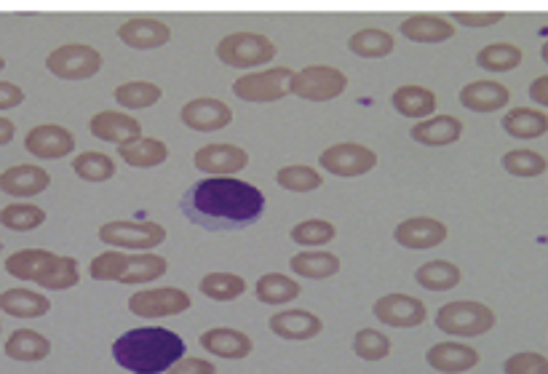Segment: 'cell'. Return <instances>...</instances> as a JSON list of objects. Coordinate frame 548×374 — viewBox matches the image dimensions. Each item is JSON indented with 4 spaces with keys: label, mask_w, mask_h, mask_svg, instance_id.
Returning a JSON list of instances; mask_svg holds the SVG:
<instances>
[{
    "label": "cell",
    "mask_w": 548,
    "mask_h": 374,
    "mask_svg": "<svg viewBox=\"0 0 548 374\" xmlns=\"http://www.w3.org/2000/svg\"><path fill=\"white\" fill-rule=\"evenodd\" d=\"M182 214L206 230H238L260 220L265 196L244 179L206 177L180 201Z\"/></svg>",
    "instance_id": "obj_1"
},
{
    "label": "cell",
    "mask_w": 548,
    "mask_h": 374,
    "mask_svg": "<svg viewBox=\"0 0 548 374\" xmlns=\"http://www.w3.org/2000/svg\"><path fill=\"white\" fill-rule=\"evenodd\" d=\"M113 356L126 372L161 374L185 356V342L164 326H140L113 342Z\"/></svg>",
    "instance_id": "obj_2"
},
{
    "label": "cell",
    "mask_w": 548,
    "mask_h": 374,
    "mask_svg": "<svg viewBox=\"0 0 548 374\" xmlns=\"http://www.w3.org/2000/svg\"><path fill=\"white\" fill-rule=\"evenodd\" d=\"M169 270V262L161 254L153 252H118V249H110V252H102L99 257H94L89 265V273L94 281H118V284L137 286V284H150V281H158Z\"/></svg>",
    "instance_id": "obj_3"
},
{
    "label": "cell",
    "mask_w": 548,
    "mask_h": 374,
    "mask_svg": "<svg viewBox=\"0 0 548 374\" xmlns=\"http://www.w3.org/2000/svg\"><path fill=\"white\" fill-rule=\"evenodd\" d=\"M436 326L452 337H482L495 326V313L474 300L447 302L436 313Z\"/></svg>",
    "instance_id": "obj_4"
},
{
    "label": "cell",
    "mask_w": 548,
    "mask_h": 374,
    "mask_svg": "<svg viewBox=\"0 0 548 374\" xmlns=\"http://www.w3.org/2000/svg\"><path fill=\"white\" fill-rule=\"evenodd\" d=\"M217 57L222 65L252 70V67L268 65L270 59L276 57V43L260 33H233L217 43Z\"/></svg>",
    "instance_id": "obj_5"
},
{
    "label": "cell",
    "mask_w": 548,
    "mask_h": 374,
    "mask_svg": "<svg viewBox=\"0 0 548 374\" xmlns=\"http://www.w3.org/2000/svg\"><path fill=\"white\" fill-rule=\"evenodd\" d=\"M99 241L113 249H134V252H148L166 241V228L158 222H131L113 220L99 228Z\"/></svg>",
    "instance_id": "obj_6"
},
{
    "label": "cell",
    "mask_w": 548,
    "mask_h": 374,
    "mask_svg": "<svg viewBox=\"0 0 548 374\" xmlns=\"http://www.w3.org/2000/svg\"><path fill=\"white\" fill-rule=\"evenodd\" d=\"M46 67L62 81H89L102 70V54L86 43H65L46 57Z\"/></svg>",
    "instance_id": "obj_7"
},
{
    "label": "cell",
    "mask_w": 548,
    "mask_h": 374,
    "mask_svg": "<svg viewBox=\"0 0 548 374\" xmlns=\"http://www.w3.org/2000/svg\"><path fill=\"white\" fill-rule=\"evenodd\" d=\"M348 89V78L343 70L329 65H308L292 78V94L308 102H329Z\"/></svg>",
    "instance_id": "obj_8"
},
{
    "label": "cell",
    "mask_w": 548,
    "mask_h": 374,
    "mask_svg": "<svg viewBox=\"0 0 548 374\" xmlns=\"http://www.w3.org/2000/svg\"><path fill=\"white\" fill-rule=\"evenodd\" d=\"M295 73L289 67H270L260 73H249L233 83V94L244 102H279L292 91Z\"/></svg>",
    "instance_id": "obj_9"
},
{
    "label": "cell",
    "mask_w": 548,
    "mask_h": 374,
    "mask_svg": "<svg viewBox=\"0 0 548 374\" xmlns=\"http://www.w3.org/2000/svg\"><path fill=\"white\" fill-rule=\"evenodd\" d=\"M319 163L329 171V174L351 179L375 169L377 153L372 147L359 145V142H340V145L327 147V150L319 155Z\"/></svg>",
    "instance_id": "obj_10"
},
{
    "label": "cell",
    "mask_w": 548,
    "mask_h": 374,
    "mask_svg": "<svg viewBox=\"0 0 548 374\" xmlns=\"http://www.w3.org/2000/svg\"><path fill=\"white\" fill-rule=\"evenodd\" d=\"M190 294L177 289V286H161V289H148V292H134L129 297V310L140 318H164L180 316L190 310Z\"/></svg>",
    "instance_id": "obj_11"
},
{
    "label": "cell",
    "mask_w": 548,
    "mask_h": 374,
    "mask_svg": "<svg viewBox=\"0 0 548 374\" xmlns=\"http://www.w3.org/2000/svg\"><path fill=\"white\" fill-rule=\"evenodd\" d=\"M380 324L391 326V329H415V326L426 324V302L412 297V294H385L375 302L372 308Z\"/></svg>",
    "instance_id": "obj_12"
},
{
    "label": "cell",
    "mask_w": 548,
    "mask_h": 374,
    "mask_svg": "<svg viewBox=\"0 0 548 374\" xmlns=\"http://www.w3.org/2000/svg\"><path fill=\"white\" fill-rule=\"evenodd\" d=\"M193 163H196L198 171H204L209 177H233V174L246 169L249 153L244 147L230 145V142H217V145L198 147Z\"/></svg>",
    "instance_id": "obj_13"
},
{
    "label": "cell",
    "mask_w": 548,
    "mask_h": 374,
    "mask_svg": "<svg viewBox=\"0 0 548 374\" xmlns=\"http://www.w3.org/2000/svg\"><path fill=\"white\" fill-rule=\"evenodd\" d=\"M25 150L41 161H57V158H65L75 150V137L65 126H57V123H43V126H35V129L27 131L25 137Z\"/></svg>",
    "instance_id": "obj_14"
},
{
    "label": "cell",
    "mask_w": 548,
    "mask_h": 374,
    "mask_svg": "<svg viewBox=\"0 0 548 374\" xmlns=\"http://www.w3.org/2000/svg\"><path fill=\"white\" fill-rule=\"evenodd\" d=\"M447 233H450L447 225L434 220V217H412V220L396 225L393 238H396V244L409 249V252H423V249H436L439 244H444Z\"/></svg>",
    "instance_id": "obj_15"
},
{
    "label": "cell",
    "mask_w": 548,
    "mask_h": 374,
    "mask_svg": "<svg viewBox=\"0 0 548 374\" xmlns=\"http://www.w3.org/2000/svg\"><path fill=\"white\" fill-rule=\"evenodd\" d=\"M180 121L193 131H220L233 123V110H230L222 99L214 97H198L190 99L188 105H182Z\"/></svg>",
    "instance_id": "obj_16"
},
{
    "label": "cell",
    "mask_w": 548,
    "mask_h": 374,
    "mask_svg": "<svg viewBox=\"0 0 548 374\" xmlns=\"http://www.w3.org/2000/svg\"><path fill=\"white\" fill-rule=\"evenodd\" d=\"M89 129L97 139L113 142L118 147L134 145L137 139H142V123L121 110H102L91 118Z\"/></svg>",
    "instance_id": "obj_17"
},
{
    "label": "cell",
    "mask_w": 548,
    "mask_h": 374,
    "mask_svg": "<svg viewBox=\"0 0 548 374\" xmlns=\"http://www.w3.org/2000/svg\"><path fill=\"white\" fill-rule=\"evenodd\" d=\"M118 38H121L129 49H161L166 43L172 41V30L166 22L153 17H134L126 19L121 27H118Z\"/></svg>",
    "instance_id": "obj_18"
},
{
    "label": "cell",
    "mask_w": 548,
    "mask_h": 374,
    "mask_svg": "<svg viewBox=\"0 0 548 374\" xmlns=\"http://www.w3.org/2000/svg\"><path fill=\"white\" fill-rule=\"evenodd\" d=\"M51 185L49 171L43 166H33V163H19V166H9L0 174V190L6 196L14 198H33L41 196L43 190Z\"/></svg>",
    "instance_id": "obj_19"
},
{
    "label": "cell",
    "mask_w": 548,
    "mask_h": 374,
    "mask_svg": "<svg viewBox=\"0 0 548 374\" xmlns=\"http://www.w3.org/2000/svg\"><path fill=\"white\" fill-rule=\"evenodd\" d=\"M426 361L431 369L442 374H463L479 364V353L466 342H436L434 348L426 353Z\"/></svg>",
    "instance_id": "obj_20"
},
{
    "label": "cell",
    "mask_w": 548,
    "mask_h": 374,
    "mask_svg": "<svg viewBox=\"0 0 548 374\" xmlns=\"http://www.w3.org/2000/svg\"><path fill=\"white\" fill-rule=\"evenodd\" d=\"M270 332L281 337V340H313L319 337L324 324L319 316H313L311 310H281L273 313L268 321Z\"/></svg>",
    "instance_id": "obj_21"
},
{
    "label": "cell",
    "mask_w": 548,
    "mask_h": 374,
    "mask_svg": "<svg viewBox=\"0 0 548 374\" xmlns=\"http://www.w3.org/2000/svg\"><path fill=\"white\" fill-rule=\"evenodd\" d=\"M511 91L500 81H474L460 89V105L471 113H495L508 105Z\"/></svg>",
    "instance_id": "obj_22"
},
{
    "label": "cell",
    "mask_w": 548,
    "mask_h": 374,
    "mask_svg": "<svg viewBox=\"0 0 548 374\" xmlns=\"http://www.w3.org/2000/svg\"><path fill=\"white\" fill-rule=\"evenodd\" d=\"M201 348L220 358H246L252 353L249 334L230 329V326H214L201 334Z\"/></svg>",
    "instance_id": "obj_23"
},
{
    "label": "cell",
    "mask_w": 548,
    "mask_h": 374,
    "mask_svg": "<svg viewBox=\"0 0 548 374\" xmlns=\"http://www.w3.org/2000/svg\"><path fill=\"white\" fill-rule=\"evenodd\" d=\"M463 134V123L455 115H434L426 121H418L409 131V137L426 147H444L458 142Z\"/></svg>",
    "instance_id": "obj_24"
},
{
    "label": "cell",
    "mask_w": 548,
    "mask_h": 374,
    "mask_svg": "<svg viewBox=\"0 0 548 374\" xmlns=\"http://www.w3.org/2000/svg\"><path fill=\"white\" fill-rule=\"evenodd\" d=\"M399 33L415 43H442L455 35V25L436 14H412L401 22Z\"/></svg>",
    "instance_id": "obj_25"
},
{
    "label": "cell",
    "mask_w": 548,
    "mask_h": 374,
    "mask_svg": "<svg viewBox=\"0 0 548 374\" xmlns=\"http://www.w3.org/2000/svg\"><path fill=\"white\" fill-rule=\"evenodd\" d=\"M393 110L404 118H412V121H426L431 118L436 110V94L426 86H399L393 91Z\"/></svg>",
    "instance_id": "obj_26"
},
{
    "label": "cell",
    "mask_w": 548,
    "mask_h": 374,
    "mask_svg": "<svg viewBox=\"0 0 548 374\" xmlns=\"http://www.w3.org/2000/svg\"><path fill=\"white\" fill-rule=\"evenodd\" d=\"M57 254L49 252V249H22V252H14L6 260V270L9 276L19 278V281H41L43 273L54 265Z\"/></svg>",
    "instance_id": "obj_27"
},
{
    "label": "cell",
    "mask_w": 548,
    "mask_h": 374,
    "mask_svg": "<svg viewBox=\"0 0 548 374\" xmlns=\"http://www.w3.org/2000/svg\"><path fill=\"white\" fill-rule=\"evenodd\" d=\"M0 310L14 318H41L51 310V300L30 289H6L0 294Z\"/></svg>",
    "instance_id": "obj_28"
},
{
    "label": "cell",
    "mask_w": 548,
    "mask_h": 374,
    "mask_svg": "<svg viewBox=\"0 0 548 374\" xmlns=\"http://www.w3.org/2000/svg\"><path fill=\"white\" fill-rule=\"evenodd\" d=\"M300 294H303L300 284L295 278L284 276V273H265L254 284V297L262 305H287V302L297 300Z\"/></svg>",
    "instance_id": "obj_29"
},
{
    "label": "cell",
    "mask_w": 548,
    "mask_h": 374,
    "mask_svg": "<svg viewBox=\"0 0 548 374\" xmlns=\"http://www.w3.org/2000/svg\"><path fill=\"white\" fill-rule=\"evenodd\" d=\"M503 131L514 139H538L548 131V115L532 107H514L503 115Z\"/></svg>",
    "instance_id": "obj_30"
},
{
    "label": "cell",
    "mask_w": 548,
    "mask_h": 374,
    "mask_svg": "<svg viewBox=\"0 0 548 374\" xmlns=\"http://www.w3.org/2000/svg\"><path fill=\"white\" fill-rule=\"evenodd\" d=\"M118 155L123 163H129L134 169H153L169 158V147L156 137H142L134 145L118 147Z\"/></svg>",
    "instance_id": "obj_31"
},
{
    "label": "cell",
    "mask_w": 548,
    "mask_h": 374,
    "mask_svg": "<svg viewBox=\"0 0 548 374\" xmlns=\"http://www.w3.org/2000/svg\"><path fill=\"white\" fill-rule=\"evenodd\" d=\"M51 353L49 337L35 329H17L6 342V356L14 361H43Z\"/></svg>",
    "instance_id": "obj_32"
},
{
    "label": "cell",
    "mask_w": 548,
    "mask_h": 374,
    "mask_svg": "<svg viewBox=\"0 0 548 374\" xmlns=\"http://www.w3.org/2000/svg\"><path fill=\"white\" fill-rule=\"evenodd\" d=\"M415 281L428 292H450L460 284V268L447 260H431L415 270Z\"/></svg>",
    "instance_id": "obj_33"
},
{
    "label": "cell",
    "mask_w": 548,
    "mask_h": 374,
    "mask_svg": "<svg viewBox=\"0 0 548 374\" xmlns=\"http://www.w3.org/2000/svg\"><path fill=\"white\" fill-rule=\"evenodd\" d=\"M289 268L295 270L297 276L321 281V278L335 276L340 270V257L332 252H300L289 260Z\"/></svg>",
    "instance_id": "obj_34"
},
{
    "label": "cell",
    "mask_w": 548,
    "mask_h": 374,
    "mask_svg": "<svg viewBox=\"0 0 548 374\" xmlns=\"http://www.w3.org/2000/svg\"><path fill=\"white\" fill-rule=\"evenodd\" d=\"M348 49H351L356 57L383 59L393 51V35L385 33V30H377V27H364V30L351 35Z\"/></svg>",
    "instance_id": "obj_35"
},
{
    "label": "cell",
    "mask_w": 548,
    "mask_h": 374,
    "mask_svg": "<svg viewBox=\"0 0 548 374\" xmlns=\"http://www.w3.org/2000/svg\"><path fill=\"white\" fill-rule=\"evenodd\" d=\"M476 65L487 73H508L522 65V49L514 43H490L476 54Z\"/></svg>",
    "instance_id": "obj_36"
},
{
    "label": "cell",
    "mask_w": 548,
    "mask_h": 374,
    "mask_svg": "<svg viewBox=\"0 0 548 374\" xmlns=\"http://www.w3.org/2000/svg\"><path fill=\"white\" fill-rule=\"evenodd\" d=\"M201 292L214 302H230L238 300L246 292V281L236 273H228V270H214V273L201 278Z\"/></svg>",
    "instance_id": "obj_37"
},
{
    "label": "cell",
    "mask_w": 548,
    "mask_h": 374,
    "mask_svg": "<svg viewBox=\"0 0 548 374\" xmlns=\"http://www.w3.org/2000/svg\"><path fill=\"white\" fill-rule=\"evenodd\" d=\"M161 97H164L161 86L150 81H129L115 89V102L126 110H145L156 105Z\"/></svg>",
    "instance_id": "obj_38"
},
{
    "label": "cell",
    "mask_w": 548,
    "mask_h": 374,
    "mask_svg": "<svg viewBox=\"0 0 548 374\" xmlns=\"http://www.w3.org/2000/svg\"><path fill=\"white\" fill-rule=\"evenodd\" d=\"M276 182L284 190H292V193H311V190H319L324 185L319 171L313 166H305V163H292V166L279 169L276 171Z\"/></svg>",
    "instance_id": "obj_39"
},
{
    "label": "cell",
    "mask_w": 548,
    "mask_h": 374,
    "mask_svg": "<svg viewBox=\"0 0 548 374\" xmlns=\"http://www.w3.org/2000/svg\"><path fill=\"white\" fill-rule=\"evenodd\" d=\"M73 171L83 179V182H94V185H99V182H107V179H113L115 163H113V158H110V155L94 153V150H91V153L75 155Z\"/></svg>",
    "instance_id": "obj_40"
},
{
    "label": "cell",
    "mask_w": 548,
    "mask_h": 374,
    "mask_svg": "<svg viewBox=\"0 0 548 374\" xmlns=\"http://www.w3.org/2000/svg\"><path fill=\"white\" fill-rule=\"evenodd\" d=\"M500 163H503V169H506L511 177L522 179L540 177V174L548 169L546 158L540 153H535V150H508V153L500 158Z\"/></svg>",
    "instance_id": "obj_41"
},
{
    "label": "cell",
    "mask_w": 548,
    "mask_h": 374,
    "mask_svg": "<svg viewBox=\"0 0 548 374\" xmlns=\"http://www.w3.org/2000/svg\"><path fill=\"white\" fill-rule=\"evenodd\" d=\"M43 222H46V212H43L41 206L33 204H11L0 212V225L9 230H17V233L41 228Z\"/></svg>",
    "instance_id": "obj_42"
},
{
    "label": "cell",
    "mask_w": 548,
    "mask_h": 374,
    "mask_svg": "<svg viewBox=\"0 0 548 374\" xmlns=\"http://www.w3.org/2000/svg\"><path fill=\"white\" fill-rule=\"evenodd\" d=\"M78 281H81L78 262L73 257H59L57 254L54 265L43 273L38 284H41V289H49V292H62V289H70V286L78 284Z\"/></svg>",
    "instance_id": "obj_43"
},
{
    "label": "cell",
    "mask_w": 548,
    "mask_h": 374,
    "mask_svg": "<svg viewBox=\"0 0 548 374\" xmlns=\"http://www.w3.org/2000/svg\"><path fill=\"white\" fill-rule=\"evenodd\" d=\"M353 353L364 361H383L391 353V340L377 329H359L353 337Z\"/></svg>",
    "instance_id": "obj_44"
},
{
    "label": "cell",
    "mask_w": 548,
    "mask_h": 374,
    "mask_svg": "<svg viewBox=\"0 0 548 374\" xmlns=\"http://www.w3.org/2000/svg\"><path fill=\"white\" fill-rule=\"evenodd\" d=\"M335 225L327 220H305L292 228V241L300 246H327L335 238Z\"/></svg>",
    "instance_id": "obj_45"
},
{
    "label": "cell",
    "mask_w": 548,
    "mask_h": 374,
    "mask_svg": "<svg viewBox=\"0 0 548 374\" xmlns=\"http://www.w3.org/2000/svg\"><path fill=\"white\" fill-rule=\"evenodd\" d=\"M548 364L546 356L540 353H516L503 364V372L506 374H540L543 366Z\"/></svg>",
    "instance_id": "obj_46"
},
{
    "label": "cell",
    "mask_w": 548,
    "mask_h": 374,
    "mask_svg": "<svg viewBox=\"0 0 548 374\" xmlns=\"http://www.w3.org/2000/svg\"><path fill=\"white\" fill-rule=\"evenodd\" d=\"M452 19L466 27H490L503 19V11H455Z\"/></svg>",
    "instance_id": "obj_47"
},
{
    "label": "cell",
    "mask_w": 548,
    "mask_h": 374,
    "mask_svg": "<svg viewBox=\"0 0 548 374\" xmlns=\"http://www.w3.org/2000/svg\"><path fill=\"white\" fill-rule=\"evenodd\" d=\"M169 374H217L212 361H206V358H188L182 356L177 364L169 369Z\"/></svg>",
    "instance_id": "obj_48"
},
{
    "label": "cell",
    "mask_w": 548,
    "mask_h": 374,
    "mask_svg": "<svg viewBox=\"0 0 548 374\" xmlns=\"http://www.w3.org/2000/svg\"><path fill=\"white\" fill-rule=\"evenodd\" d=\"M25 102V91L19 89L17 83L0 81V110H11Z\"/></svg>",
    "instance_id": "obj_49"
},
{
    "label": "cell",
    "mask_w": 548,
    "mask_h": 374,
    "mask_svg": "<svg viewBox=\"0 0 548 374\" xmlns=\"http://www.w3.org/2000/svg\"><path fill=\"white\" fill-rule=\"evenodd\" d=\"M530 99L538 105L548 107V75H540L530 83Z\"/></svg>",
    "instance_id": "obj_50"
},
{
    "label": "cell",
    "mask_w": 548,
    "mask_h": 374,
    "mask_svg": "<svg viewBox=\"0 0 548 374\" xmlns=\"http://www.w3.org/2000/svg\"><path fill=\"white\" fill-rule=\"evenodd\" d=\"M17 134V126L9 118H0V145H9L11 139Z\"/></svg>",
    "instance_id": "obj_51"
},
{
    "label": "cell",
    "mask_w": 548,
    "mask_h": 374,
    "mask_svg": "<svg viewBox=\"0 0 548 374\" xmlns=\"http://www.w3.org/2000/svg\"><path fill=\"white\" fill-rule=\"evenodd\" d=\"M540 57H543V62H546V65H548V41L543 43V49H540Z\"/></svg>",
    "instance_id": "obj_52"
},
{
    "label": "cell",
    "mask_w": 548,
    "mask_h": 374,
    "mask_svg": "<svg viewBox=\"0 0 548 374\" xmlns=\"http://www.w3.org/2000/svg\"><path fill=\"white\" fill-rule=\"evenodd\" d=\"M3 67H6V59L0 57V70H3Z\"/></svg>",
    "instance_id": "obj_53"
},
{
    "label": "cell",
    "mask_w": 548,
    "mask_h": 374,
    "mask_svg": "<svg viewBox=\"0 0 548 374\" xmlns=\"http://www.w3.org/2000/svg\"><path fill=\"white\" fill-rule=\"evenodd\" d=\"M540 374H548V364H546V366H543V372H540Z\"/></svg>",
    "instance_id": "obj_54"
},
{
    "label": "cell",
    "mask_w": 548,
    "mask_h": 374,
    "mask_svg": "<svg viewBox=\"0 0 548 374\" xmlns=\"http://www.w3.org/2000/svg\"><path fill=\"white\" fill-rule=\"evenodd\" d=\"M0 249H3V244H0Z\"/></svg>",
    "instance_id": "obj_55"
}]
</instances>
